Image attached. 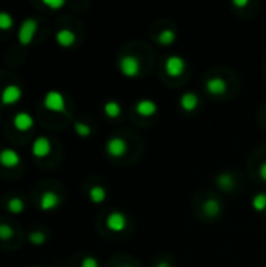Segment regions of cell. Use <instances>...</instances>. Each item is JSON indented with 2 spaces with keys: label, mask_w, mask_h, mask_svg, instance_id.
<instances>
[{
  "label": "cell",
  "mask_w": 266,
  "mask_h": 267,
  "mask_svg": "<svg viewBox=\"0 0 266 267\" xmlns=\"http://www.w3.org/2000/svg\"><path fill=\"white\" fill-rule=\"evenodd\" d=\"M36 32H38V20L33 19V18H28L20 24L19 27V32H18V39L22 46H28L33 38Z\"/></svg>",
  "instance_id": "6da1fadb"
},
{
  "label": "cell",
  "mask_w": 266,
  "mask_h": 267,
  "mask_svg": "<svg viewBox=\"0 0 266 267\" xmlns=\"http://www.w3.org/2000/svg\"><path fill=\"white\" fill-rule=\"evenodd\" d=\"M119 71L124 77L127 78H135L139 75V72H141V64H139V59L133 55H127L121 58L119 61Z\"/></svg>",
  "instance_id": "7a4b0ae2"
},
{
  "label": "cell",
  "mask_w": 266,
  "mask_h": 267,
  "mask_svg": "<svg viewBox=\"0 0 266 267\" xmlns=\"http://www.w3.org/2000/svg\"><path fill=\"white\" fill-rule=\"evenodd\" d=\"M187 69V63L179 55H169L165 59V71L169 77H180Z\"/></svg>",
  "instance_id": "3957f363"
},
{
  "label": "cell",
  "mask_w": 266,
  "mask_h": 267,
  "mask_svg": "<svg viewBox=\"0 0 266 267\" xmlns=\"http://www.w3.org/2000/svg\"><path fill=\"white\" fill-rule=\"evenodd\" d=\"M44 107L55 113H63L66 109V100L64 95L58 91H49L44 97Z\"/></svg>",
  "instance_id": "277c9868"
},
{
  "label": "cell",
  "mask_w": 266,
  "mask_h": 267,
  "mask_svg": "<svg viewBox=\"0 0 266 267\" xmlns=\"http://www.w3.org/2000/svg\"><path fill=\"white\" fill-rule=\"evenodd\" d=\"M105 225H107L108 230H112V231L121 233V231H124V230H125V227H127V219H125V216L122 213L113 211V213H110L107 216Z\"/></svg>",
  "instance_id": "5b68a950"
},
{
  "label": "cell",
  "mask_w": 266,
  "mask_h": 267,
  "mask_svg": "<svg viewBox=\"0 0 266 267\" xmlns=\"http://www.w3.org/2000/svg\"><path fill=\"white\" fill-rule=\"evenodd\" d=\"M52 150V144H50V139L46 136H39L33 141V145H32V153L33 157L36 158H46L49 157V153Z\"/></svg>",
  "instance_id": "8992f818"
},
{
  "label": "cell",
  "mask_w": 266,
  "mask_h": 267,
  "mask_svg": "<svg viewBox=\"0 0 266 267\" xmlns=\"http://www.w3.org/2000/svg\"><path fill=\"white\" fill-rule=\"evenodd\" d=\"M107 152L113 158H121L127 152V142L122 138H110L107 141Z\"/></svg>",
  "instance_id": "52a82bcc"
},
{
  "label": "cell",
  "mask_w": 266,
  "mask_h": 267,
  "mask_svg": "<svg viewBox=\"0 0 266 267\" xmlns=\"http://www.w3.org/2000/svg\"><path fill=\"white\" fill-rule=\"evenodd\" d=\"M22 97V91L20 88L16 85H8L3 88L2 95H0V100H2L3 105H14L18 103Z\"/></svg>",
  "instance_id": "ba28073f"
},
{
  "label": "cell",
  "mask_w": 266,
  "mask_h": 267,
  "mask_svg": "<svg viewBox=\"0 0 266 267\" xmlns=\"http://www.w3.org/2000/svg\"><path fill=\"white\" fill-rule=\"evenodd\" d=\"M20 162V157L16 150H13V148H3V150H0V164L3 167H16Z\"/></svg>",
  "instance_id": "9c48e42d"
},
{
  "label": "cell",
  "mask_w": 266,
  "mask_h": 267,
  "mask_svg": "<svg viewBox=\"0 0 266 267\" xmlns=\"http://www.w3.org/2000/svg\"><path fill=\"white\" fill-rule=\"evenodd\" d=\"M205 89L211 95H223L227 91V83L226 80L221 77H211L205 81Z\"/></svg>",
  "instance_id": "30bf717a"
},
{
  "label": "cell",
  "mask_w": 266,
  "mask_h": 267,
  "mask_svg": "<svg viewBox=\"0 0 266 267\" xmlns=\"http://www.w3.org/2000/svg\"><path fill=\"white\" fill-rule=\"evenodd\" d=\"M13 125H14V128L19 131H28L33 127V117L28 113H25V111H20V113L14 116Z\"/></svg>",
  "instance_id": "8fae6325"
},
{
  "label": "cell",
  "mask_w": 266,
  "mask_h": 267,
  "mask_svg": "<svg viewBox=\"0 0 266 267\" xmlns=\"http://www.w3.org/2000/svg\"><path fill=\"white\" fill-rule=\"evenodd\" d=\"M157 111H158V105L151 99H143L136 103V113L143 117H151L153 114H157Z\"/></svg>",
  "instance_id": "7c38bea8"
},
{
  "label": "cell",
  "mask_w": 266,
  "mask_h": 267,
  "mask_svg": "<svg viewBox=\"0 0 266 267\" xmlns=\"http://www.w3.org/2000/svg\"><path fill=\"white\" fill-rule=\"evenodd\" d=\"M58 205H60V197H58L55 192H52V191L42 192V196L39 198V206L42 211H50V210H54V208H57Z\"/></svg>",
  "instance_id": "4fadbf2b"
},
{
  "label": "cell",
  "mask_w": 266,
  "mask_h": 267,
  "mask_svg": "<svg viewBox=\"0 0 266 267\" xmlns=\"http://www.w3.org/2000/svg\"><path fill=\"white\" fill-rule=\"evenodd\" d=\"M55 39L61 47H71L74 46V42H76V33L69 28H61L57 32Z\"/></svg>",
  "instance_id": "5bb4252c"
},
{
  "label": "cell",
  "mask_w": 266,
  "mask_h": 267,
  "mask_svg": "<svg viewBox=\"0 0 266 267\" xmlns=\"http://www.w3.org/2000/svg\"><path fill=\"white\" fill-rule=\"evenodd\" d=\"M199 105V97L194 94V92H185L182 94L180 97V107L185 109V111H194Z\"/></svg>",
  "instance_id": "9a60e30c"
},
{
  "label": "cell",
  "mask_w": 266,
  "mask_h": 267,
  "mask_svg": "<svg viewBox=\"0 0 266 267\" xmlns=\"http://www.w3.org/2000/svg\"><path fill=\"white\" fill-rule=\"evenodd\" d=\"M216 183H218V186H219L221 189H224V191H232L233 186H235V178H233L232 174L224 172V174H219V175H218Z\"/></svg>",
  "instance_id": "2e32d148"
},
{
  "label": "cell",
  "mask_w": 266,
  "mask_h": 267,
  "mask_svg": "<svg viewBox=\"0 0 266 267\" xmlns=\"http://www.w3.org/2000/svg\"><path fill=\"white\" fill-rule=\"evenodd\" d=\"M204 213L207 214V216H210V217H216L218 214L221 213V203H219V200H216V198L205 200V203H204Z\"/></svg>",
  "instance_id": "e0dca14e"
},
{
  "label": "cell",
  "mask_w": 266,
  "mask_h": 267,
  "mask_svg": "<svg viewBox=\"0 0 266 267\" xmlns=\"http://www.w3.org/2000/svg\"><path fill=\"white\" fill-rule=\"evenodd\" d=\"M103 111H105V114L108 117H112V119H116V117H119L121 113H122V108L119 105V102H116V100H108L105 105H103Z\"/></svg>",
  "instance_id": "ac0fdd59"
},
{
  "label": "cell",
  "mask_w": 266,
  "mask_h": 267,
  "mask_svg": "<svg viewBox=\"0 0 266 267\" xmlns=\"http://www.w3.org/2000/svg\"><path fill=\"white\" fill-rule=\"evenodd\" d=\"M90 198L93 203H102L107 198V189L103 186H93L90 189Z\"/></svg>",
  "instance_id": "d6986e66"
},
{
  "label": "cell",
  "mask_w": 266,
  "mask_h": 267,
  "mask_svg": "<svg viewBox=\"0 0 266 267\" xmlns=\"http://www.w3.org/2000/svg\"><path fill=\"white\" fill-rule=\"evenodd\" d=\"M175 32L171 28H165L163 32H160V35L157 36V41L161 44V46H171V44L175 41Z\"/></svg>",
  "instance_id": "ffe728a7"
},
{
  "label": "cell",
  "mask_w": 266,
  "mask_h": 267,
  "mask_svg": "<svg viewBox=\"0 0 266 267\" xmlns=\"http://www.w3.org/2000/svg\"><path fill=\"white\" fill-rule=\"evenodd\" d=\"M24 208H25V203H24V200H22L20 197H13V198H10L8 210L13 214H20L22 211H24Z\"/></svg>",
  "instance_id": "44dd1931"
},
{
  "label": "cell",
  "mask_w": 266,
  "mask_h": 267,
  "mask_svg": "<svg viewBox=\"0 0 266 267\" xmlns=\"http://www.w3.org/2000/svg\"><path fill=\"white\" fill-rule=\"evenodd\" d=\"M252 208L255 211H265L266 210V194L265 192H257L252 197Z\"/></svg>",
  "instance_id": "7402d4cb"
},
{
  "label": "cell",
  "mask_w": 266,
  "mask_h": 267,
  "mask_svg": "<svg viewBox=\"0 0 266 267\" xmlns=\"http://www.w3.org/2000/svg\"><path fill=\"white\" fill-rule=\"evenodd\" d=\"M14 25V19L10 13L0 11V30H10Z\"/></svg>",
  "instance_id": "603a6c76"
},
{
  "label": "cell",
  "mask_w": 266,
  "mask_h": 267,
  "mask_svg": "<svg viewBox=\"0 0 266 267\" xmlns=\"http://www.w3.org/2000/svg\"><path fill=\"white\" fill-rule=\"evenodd\" d=\"M74 128H76V133L78 136H82V138H86V136H90L91 135V127L88 124L85 122H80L77 121L76 124H74Z\"/></svg>",
  "instance_id": "cb8c5ba5"
},
{
  "label": "cell",
  "mask_w": 266,
  "mask_h": 267,
  "mask_svg": "<svg viewBox=\"0 0 266 267\" xmlns=\"http://www.w3.org/2000/svg\"><path fill=\"white\" fill-rule=\"evenodd\" d=\"M14 236V230L11 225H6V224H0V239L2 241H8Z\"/></svg>",
  "instance_id": "d4e9b609"
},
{
  "label": "cell",
  "mask_w": 266,
  "mask_h": 267,
  "mask_svg": "<svg viewBox=\"0 0 266 267\" xmlns=\"http://www.w3.org/2000/svg\"><path fill=\"white\" fill-rule=\"evenodd\" d=\"M28 241L35 244V246H41V244L46 242V234H44L42 231H32L30 234H28Z\"/></svg>",
  "instance_id": "484cf974"
},
{
  "label": "cell",
  "mask_w": 266,
  "mask_h": 267,
  "mask_svg": "<svg viewBox=\"0 0 266 267\" xmlns=\"http://www.w3.org/2000/svg\"><path fill=\"white\" fill-rule=\"evenodd\" d=\"M46 6H49V8L52 10H58V8H63V6L66 5L64 0H44L42 2Z\"/></svg>",
  "instance_id": "4316f807"
},
{
  "label": "cell",
  "mask_w": 266,
  "mask_h": 267,
  "mask_svg": "<svg viewBox=\"0 0 266 267\" xmlns=\"http://www.w3.org/2000/svg\"><path fill=\"white\" fill-rule=\"evenodd\" d=\"M82 267H99V263H97V259H95V258L86 256L82 261Z\"/></svg>",
  "instance_id": "83f0119b"
},
{
  "label": "cell",
  "mask_w": 266,
  "mask_h": 267,
  "mask_svg": "<svg viewBox=\"0 0 266 267\" xmlns=\"http://www.w3.org/2000/svg\"><path fill=\"white\" fill-rule=\"evenodd\" d=\"M258 175H260L262 180H265V181H266V161H265V162H262L260 169H258Z\"/></svg>",
  "instance_id": "f1b7e54d"
},
{
  "label": "cell",
  "mask_w": 266,
  "mask_h": 267,
  "mask_svg": "<svg viewBox=\"0 0 266 267\" xmlns=\"http://www.w3.org/2000/svg\"><path fill=\"white\" fill-rule=\"evenodd\" d=\"M233 5L236 6V8H245V6L249 5L247 0H233Z\"/></svg>",
  "instance_id": "f546056e"
},
{
  "label": "cell",
  "mask_w": 266,
  "mask_h": 267,
  "mask_svg": "<svg viewBox=\"0 0 266 267\" xmlns=\"http://www.w3.org/2000/svg\"><path fill=\"white\" fill-rule=\"evenodd\" d=\"M155 267H171V264L166 263V261H160V263L155 264Z\"/></svg>",
  "instance_id": "4dcf8cb0"
},
{
  "label": "cell",
  "mask_w": 266,
  "mask_h": 267,
  "mask_svg": "<svg viewBox=\"0 0 266 267\" xmlns=\"http://www.w3.org/2000/svg\"><path fill=\"white\" fill-rule=\"evenodd\" d=\"M119 267H133V266H130V264H122V266H119Z\"/></svg>",
  "instance_id": "1f68e13d"
}]
</instances>
